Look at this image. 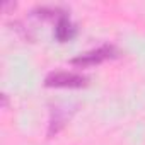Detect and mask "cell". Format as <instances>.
I'll return each instance as SVG.
<instances>
[{
	"label": "cell",
	"instance_id": "obj_1",
	"mask_svg": "<svg viewBox=\"0 0 145 145\" xmlns=\"http://www.w3.org/2000/svg\"><path fill=\"white\" fill-rule=\"evenodd\" d=\"M89 82L87 77L75 72H51L44 79L46 87H58V89H80L86 87Z\"/></svg>",
	"mask_w": 145,
	"mask_h": 145
},
{
	"label": "cell",
	"instance_id": "obj_2",
	"mask_svg": "<svg viewBox=\"0 0 145 145\" xmlns=\"http://www.w3.org/2000/svg\"><path fill=\"white\" fill-rule=\"evenodd\" d=\"M118 55L116 48L114 46H109V44H104V46H99L96 50H91V51H86L79 56H75L72 60V65H75L79 68H87V67H96V65H101L104 63L106 60H111Z\"/></svg>",
	"mask_w": 145,
	"mask_h": 145
},
{
	"label": "cell",
	"instance_id": "obj_6",
	"mask_svg": "<svg viewBox=\"0 0 145 145\" xmlns=\"http://www.w3.org/2000/svg\"><path fill=\"white\" fill-rule=\"evenodd\" d=\"M2 108H7V94H2Z\"/></svg>",
	"mask_w": 145,
	"mask_h": 145
},
{
	"label": "cell",
	"instance_id": "obj_5",
	"mask_svg": "<svg viewBox=\"0 0 145 145\" xmlns=\"http://www.w3.org/2000/svg\"><path fill=\"white\" fill-rule=\"evenodd\" d=\"M14 10L16 9V4L14 2H5V4H2V10H4V14H9V10Z\"/></svg>",
	"mask_w": 145,
	"mask_h": 145
},
{
	"label": "cell",
	"instance_id": "obj_3",
	"mask_svg": "<svg viewBox=\"0 0 145 145\" xmlns=\"http://www.w3.org/2000/svg\"><path fill=\"white\" fill-rule=\"evenodd\" d=\"M68 106H53L51 113H50V123H48V137H55L56 133H60L63 130V126L68 123L70 116L74 111H68Z\"/></svg>",
	"mask_w": 145,
	"mask_h": 145
},
{
	"label": "cell",
	"instance_id": "obj_4",
	"mask_svg": "<svg viewBox=\"0 0 145 145\" xmlns=\"http://www.w3.org/2000/svg\"><path fill=\"white\" fill-rule=\"evenodd\" d=\"M55 39L56 41H60V43H67V41H72L75 38V34H77V27H75V24L70 21V17H68V14H65V16H61L56 22H55Z\"/></svg>",
	"mask_w": 145,
	"mask_h": 145
}]
</instances>
